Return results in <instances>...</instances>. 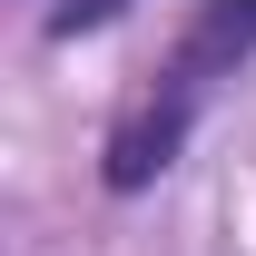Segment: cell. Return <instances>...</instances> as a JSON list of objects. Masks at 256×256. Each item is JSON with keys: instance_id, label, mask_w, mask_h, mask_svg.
Returning a JSON list of instances; mask_svg holds the SVG:
<instances>
[{"instance_id": "obj_1", "label": "cell", "mask_w": 256, "mask_h": 256, "mask_svg": "<svg viewBox=\"0 0 256 256\" xmlns=\"http://www.w3.org/2000/svg\"><path fill=\"white\" fill-rule=\"evenodd\" d=\"M188 128H197V89H178L158 69V89H138L108 118V148H98V178L118 197H138V188H158L168 168H178V148H188Z\"/></svg>"}, {"instance_id": "obj_2", "label": "cell", "mask_w": 256, "mask_h": 256, "mask_svg": "<svg viewBox=\"0 0 256 256\" xmlns=\"http://www.w3.org/2000/svg\"><path fill=\"white\" fill-rule=\"evenodd\" d=\"M246 50H256V0H207V10L188 20V40L168 50V79L207 98V89L226 79V69L246 60Z\"/></svg>"}, {"instance_id": "obj_3", "label": "cell", "mask_w": 256, "mask_h": 256, "mask_svg": "<svg viewBox=\"0 0 256 256\" xmlns=\"http://www.w3.org/2000/svg\"><path fill=\"white\" fill-rule=\"evenodd\" d=\"M118 10H128V0H50V20H40V30H50V40H89V30H108Z\"/></svg>"}]
</instances>
